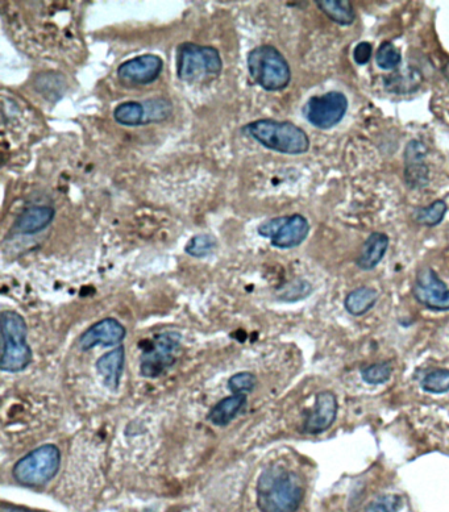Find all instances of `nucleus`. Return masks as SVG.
I'll use <instances>...</instances> for the list:
<instances>
[{
  "instance_id": "obj_6",
  "label": "nucleus",
  "mask_w": 449,
  "mask_h": 512,
  "mask_svg": "<svg viewBox=\"0 0 449 512\" xmlns=\"http://www.w3.org/2000/svg\"><path fill=\"white\" fill-rule=\"evenodd\" d=\"M223 61L218 49L194 43H184L177 51V76L187 83L218 77Z\"/></svg>"
},
{
  "instance_id": "obj_17",
  "label": "nucleus",
  "mask_w": 449,
  "mask_h": 512,
  "mask_svg": "<svg viewBox=\"0 0 449 512\" xmlns=\"http://www.w3.org/2000/svg\"><path fill=\"white\" fill-rule=\"evenodd\" d=\"M124 364H126V351L118 347L114 351L106 353L97 362V370L108 389L118 390L122 380Z\"/></svg>"
},
{
  "instance_id": "obj_1",
  "label": "nucleus",
  "mask_w": 449,
  "mask_h": 512,
  "mask_svg": "<svg viewBox=\"0 0 449 512\" xmlns=\"http://www.w3.org/2000/svg\"><path fill=\"white\" fill-rule=\"evenodd\" d=\"M303 487L297 474L282 466L266 469L257 484V505L263 512H295L301 505Z\"/></svg>"
},
{
  "instance_id": "obj_21",
  "label": "nucleus",
  "mask_w": 449,
  "mask_h": 512,
  "mask_svg": "<svg viewBox=\"0 0 449 512\" xmlns=\"http://www.w3.org/2000/svg\"><path fill=\"white\" fill-rule=\"evenodd\" d=\"M377 291L370 287H359L345 298V308L353 316H361L372 310L377 302Z\"/></svg>"
},
{
  "instance_id": "obj_25",
  "label": "nucleus",
  "mask_w": 449,
  "mask_h": 512,
  "mask_svg": "<svg viewBox=\"0 0 449 512\" xmlns=\"http://www.w3.org/2000/svg\"><path fill=\"white\" fill-rule=\"evenodd\" d=\"M424 391L431 394H444L449 391V370L439 369L428 373L422 382Z\"/></svg>"
},
{
  "instance_id": "obj_13",
  "label": "nucleus",
  "mask_w": 449,
  "mask_h": 512,
  "mask_svg": "<svg viewBox=\"0 0 449 512\" xmlns=\"http://www.w3.org/2000/svg\"><path fill=\"white\" fill-rule=\"evenodd\" d=\"M126 335V328L118 320L112 318L103 319L82 333L80 347L82 351H90V349L98 347V345L114 347V345L122 343Z\"/></svg>"
},
{
  "instance_id": "obj_32",
  "label": "nucleus",
  "mask_w": 449,
  "mask_h": 512,
  "mask_svg": "<svg viewBox=\"0 0 449 512\" xmlns=\"http://www.w3.org/2000/svg\"><path fill=\"white\" fill-rule=\"evenodd\" d=\"M3 512H33L24 509H15V507H10V509H4Z\"/></svg>"
},
{
  "instance_id": "obj_24",
  "label": "nucleus",
  "mask_w": 449,
  "mask_h": 512,
  "mask_svg": "<svg viewBox=\"0 0 449 512\" xmlns=\"http://www.w3.org/2000/svg\"><path fill=\"white\" fill-rule=\"evenodd\" d=\"M421 82V74L411 70V72L407 73V76L406 74H398L396 77L386 79V87L392 93H411V91L418 89Z\"/></svg>"
},
{
  "instance_id": "obj_29",
  "label": "nucleus",
  "mask_w": 449,
  "mask_h": 512,
  "mask_svg": "<svg viewBox=\"0 0 449 512\" xmlns=\"http://www.w3.org/2000/svg\"><path fill=\"white\" fill-rule=\"evenodd\" d=\"M402 507V499L398 495H386L370 503L367 512H398Z\"/></svg>"
},
{
  "instance_id": "obj_27",
  "label": "nucleus",
  "mask_w": 449,
  "mask_h": 512,
  "mask_svg": "<svg viewBox=\"0 0 449 512\" xmlns=\"http://www.w3.org/2000/svg\"><path fill=\"white\" fill-rule=\"evenodd\" d=\"M393 365L390 362H377L363 370V380L369 385H381L392 377Z\"/></svg>"
},
{
  "instance_id": "obj_9",
  "label": "nucleus",
  "mask_w": 449,
  "mask_h": 512,
  "mask_svg": "<svg viewBox=\"0 0 449 512\" xmlns=\"http://www.w3.org/2000/svg\"><path fill=\"white\" fill-rule=\"evenodd\" d=\"M172 112L173 106L168 99L153 98L144 103L136 101L120 103L115 108L114 119L120 126L139 127L164 122Z\"/></svg>"
},
{
  "instance_id": "obj_28",
  "label": "nucleus",
  "mask_w": 449,
  "mask_h": 512,
  "mask_svg": "<svg viewBox=\"0 0 449 512\" xmlns=\"http://www.w3.org/2000/svg\"><path fill=\"white\" fill-rule=\"evenodd\" d=\"M255 385L256 377L249 372L235 374L234 377H231L230 382H228V387H230V390L234 394L245 395L251 393V391L255 389Z\"/></svg>"
},
{
  "instance_id": "obj_8",
  "label": "nucleus",
  "mask_w": 449,
  "mask_h": 512,
  "mask_svg": "<svg viewBox=\"0 0 449 512\" xmlns=\"http://www.w3.org/2000/svg\"><path fill=\"white\" fill-rule=\"evenodd\" d=\"M309 233V220L299 214L270 219L259 227V235L269 239L278 249L299 247Z\"/></svg>"
},
{
  "instance_id": "obj_22",
  "label": "nucleus",
  "mask_w": 449,
  "mask_h": 512,
  "mask_svg": "<svg viewBox=\"0 0 449 512\" xmlns=\"http://www.w3.org/2000/svg\"><path fill=\"white\" fill-rule=\"evenodd\" d=\"M448 211L447 203L439 199L430 206L418 208L414 211V220L424 227H435L443 222Z\"/></svg>"
},
{
  "instance_id": "obj_4",
  "label": "nucleus",
  "mask_w": 449,
  "mask_h": 512,
  "mask_svg": "<svg viewBox=\"0 0 449 512\" xmlns=\"http://www.w3.org/2000/svg\"><path fill=\"white\" fill-rule=\"evenodd\" d=\"M249 76L265 91H281L289 86L291 70L284 57L272 45L252 49L247 58Z\"/></svg>"
},
{
  "instance_id": "obj_31",
  "label": "nucleus",
  "mask_w": 449,
  "mask_h": 512,
  "mask_svg": "<svg viewBox=\"0 0 449 512\" xmlns=\"http://www.w3.org/2000/svg\"><path fill=\"white\" fill-rule=\"evenodd\" d=\"M443 74H444V77H446V79L448 81V85H449V61L447 62L446 66H444V68H443Z\"/></svg>"
},
{
  "instance_id": "obj_26",
  "label": "nucleus",
  "mask_w": 449,
  "mask_h": 512,
  "mask_svg": "<svg viewBox=\"0 0 449 512\" xmlns=\"http://www.w3.org/2000/svg\"><path fill=\"white\" fill-rule=\"evenodd\" d=\"M216 248V240L214 236L202 233V235L194 236L186 245L187 255L201 258L211 255Z\"/></svg>"
},
{
  "instance_id": "obj_7",
  "label": "nucleus",
  "mask_w": 449,
  "mask_h": 512,
  "mask_svg": "<svg viewBox=\"0 0 449 512\" xmlns=\"http://www.w3.org/2000/svg\"><path fill=\"white\" fill-rule=\"evenodd\" d=\"M181 349L180 333L170 331L160 333L143 352L140 359V372L144 377L162 376L176 364Z\"/></svg>"
},
{
  "instance_id": "obj_5",
  "label": "nucleus",
  "mask_w": 449,
  "mask_h": 512,
  "mask_svg": "<svg viewBox=\"0 0 449 512\" xmlns=\"http://www.w3.org/2000/svg\"><path fill=\"white\" fill-rule=\"evenodd\" d=\"M61 465V451L57 445L45 444L29 452L16 462L12 476L18 484L41 487L51 482Z\"/></svg>"
},
{
  "instance_id": "obj_20",
  "label": "nucleus",
  "mask_w": 449,
  "mask_h": 512,
  "mask_svg": "<svg viewBox=\"0 0 449 512\" xmlns=\"http://www.w3.org/2000/svg\"><path fill=\"white\" fill-rule=\"evenodd\" d=\"M320 11L339 26H351L356 20L355 8L349 0H318Z\"/></svg>"
},
{
  "instance_id": "obj_19",
  "label": "nucleus",
  "mask_w": 449,
  "mask_h": 512,
  "mask_svg": "<svg viewBox=\"0 0 449 512\" xmlns=\"http://www.w3.org/2000/svg\"><path fill=\"white\" fill-rule=\"evenodd\" d=\"M245 402H247V397L243 394H234L222 399L212 407L209 414L210 422L218 427L228 426L243 409Z\"/></svg>"
},
{
  "instance_id": "obj_2",
  "label": "nucleus",
  "mask_w": 449,
  "mask_h": 512,
  "mask_svg": "<svg viewBox=\"0 0 449 512\" xmlns=\"http://www.w3.org/2000/svg\"><path fill=\"white\" fill-rule=\"evenodd\" d=\"M245 135L270 151L298 156L310 149V139L301 127L290 122L260 119L243 128Z\"/></svg>"
},
{
  "instance_id": "obj_30",
  "label": "nucleus",
  "mask_w": 449,
  "mask_h": 512,
  "mask_svg": "<svg viewBox=\"0 0 449 512\" xmlns=\"http://www.w3.org/2000/svg\"><path fill=\"white\" fill-rule=\"evenodd\" d=\"M372 56L373 47L367 41L357 44L356 48L353 49V60H355L357 65H367Z\"/></svg>"
},
{
  "instance_id": "obj_14",
  "label": "nucleus",
  "mask_w": 449,
  "mask_h": 512,
  "mask_svg": "<svg viewBox=\"0 0 449 512\" xmlns=\"http://www.w3.org/2000/svg\"><path fill=\"white\" fill-rule=\"evenodd\" d=\"M338 415V401L331 391H323L317 395L314 410L307 416L305 431L307 434H322L334 424Z\"/></svg>"
},
{
  "instance_id": "obj_18",
  "label": "nucleus",
  "mask_w": 449,
  "mask_h": 512,
  "mask_svg": "<svg viewBox=\"0 0 449 512\" xmlns=\"http://www.w3.org/2000/svg\"><path fill=\"white\" fill-rule=\"evenodd\" d=\"M389 248V237L382 232H374L365 241L356 264L361 270H372L376 268L386 255Z\"/></svg>"
},
{
  "instance_id": "obj_12",
  "label": "nucleus",
  "mask_w": 449,
  "mask_h": 512,
  "mask_svg": "<svg viewBox=\"0 0 449 512\" xmlns=\"http://www.w3.org/2000/svg\"><path fill=\"white\" fill-rule=\"evenodd\" d=\"M162 69L164 61L161 57L156 54H143L123 62L118 68V78L124 85H149L159 79Z\"/></svg>"
},
{
  "instance_id": "obj_16",
  "label": "nucleus",
  "mask_w": 449,
  "mask_h": 512,
  "mask_svg": "<svg viewBox=\"0 0 449 512\" xmlns=\"http://www.w3.org/2000/svg\"><path fill=\"white\" fill-rule=\"evenodd\" d=\"M54 212L52 207L35 206L24 210L16 219L14 230L22 235H36L44 231L53 222Z\"/></svg>"
},
{
  "instance_id": "obj_23",
  "label": "nucleus",
  "mask_w": 449,
  "mask_h": 512,
  "mask_svg": "<svg viewBox=\"0 0 449 512\" xmlns=\"http://www.w3.org/2000/svg\"><path fill=\"white\" fill-rule=\"evenodd\" d=\"M402 62L401 51L390 41H385L376 52V64L382 70H396Z\"/></svg>"
},
{
  "instance_id": "obj_15",
  "label": "nucleus",
  "mask_w": 449,
  "mask_h": 512,
  "mask_svg": "<svg viewBox=\"0 0 449 512\" xmlns=\"http://www.w3.org/2000/svg\"><path fill=\"white\" fill-rule=\"evenodd\" d=\"M427 156V148L421 141L413 140L407 145L405 151V178L413 189H421L428 183V168L424 164V158Z\"/></svg>"
},
{
  "instance_id": "obj_11",
  "label": "nucleus",
  "mask_w": 449,
  "mask_h": 512,
  "mask_svg": "<svg viewBox=\"0 0 449 512\" xmlns=\"http://www.w3.org/2000/svg\"><path fill=\"white\" fill-rule=\"evenodd\" d=\"M413 294L424 307L434 311L449 310V285L432 266H424L415 278Z\"/></svg>"
},
{
  "instance_id": "obj_3",
  "label": "nucleus",
  "mask_w": 449,
  "mask_h": 512,
  "mask_svg": "<svg viewBox=\"0 0 449 512\" xmlns=\"http://www.w3.org/2000/svg\"><path fill=\"white\" fill-rule=\"evenodd\" d=\"M2 360L0 369L7 373L23 372L32 361V351L27 343L28 328L23 316L15 311H3Z\"/></svg>"
},
{
  "instance_id": "obj_10",
  "label": "nucleus",
  "mask_w": 449,
  "mask_h": 512,
  "mask_svg": "<svg viewBox=\"0 0 449 512\" xmlns=\"http://www.w3.org/2000/svg\"><path fill=\"white\" fill-rule=\"evenodd\" d=\"M348 111V99L340 91L313 97L306 103L303 112L307 122L319 129H331L338 126Z\"/></svg>"
}]
</instances>
